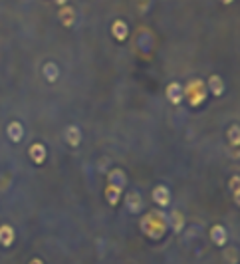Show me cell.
Here are the masks:
<instances>
[{"label":"cell","mask_w":240,"mask_h":264,"mask_svg":"<svg viewBox=\"0 0 240 264\" xmlns=\"http://www.w3.org/2000/svg\"><path fill=\"white\" fill-rule=\"evenodd\" d=\"M141 228L147 236L151 238H161L165 228H167V220L163 212H149L143 220H141Z\"/></svg>","instance_id":"6da1fadb"},{"label":"cell","mask_w":240,"mask_h":264,"mask_svg":"<svg viewBox=\"0 0 240 264\" xmlns=\"http://www.w3.org/2000/svg\"><path fill=\"white\" fill-rule=\"evenodd\" d=\"M151 199H153V203L159 205V207H169V203H171V191H169L165 185H159V187L153 189Z\"/></svg>","instance_id":"7a4b0ae2"},{"label":"cell","mask_w":240,"mask_h":264,"mask_svg":"<svg viewBox=\"0 0 240 264\" xmlns=\"http://www.w3.org/2000/svg\"><path fill=\"white\" fill-rule=\"evenodd\" d=\"M182 98H184V88L180 86L179 82H171V84L167 86V100H169L171 104L179 106L180 102H182Z\"/></svg>","instance_id":"3957f363"},{"label":"cell","mask_w":240,"mask_h":264,"mask_svg":"<svg viewBox=\"0 0 240 264\" xmlns=\"http://www.w3.org/2000/svg\"><path fill=\"white\" fill-rule=\"evenodd\" d=\"M6 135H8V139H10L12 143L22 141V139H24V127H22V123H20V121H12V123L6 127Z\"/></svg>","instance_id":"277c9868"},{"label":"cell","mask_w":240,"mask_h":264,"mask_svg":"<svg viewBox=\"0 0 240 264\" xmlns=\"http://www.w3.org/2000/svg\"><path fill=\"white\" fill-rule=\"evenodd\" d=\"M226 238H228V232L222 224H214L210 228V240L216 244V246H224L226 244Z\"/></svg>","instance_id":"5b68a950"},{"label":"cell","mask_w":240,"mask_h":264,"mask_svg":"<svg viewBox=\"0 0 240 264\" xmlns=\"http://www.w3.org/2000/svg\"><path fill=\"white\" fill-rule=\"evenodd\" d=\"M64 135H66V143H68L70 147H78V145L82 143V131H80V127H76V125H68Z\"/></svg>","instance_id":"8992f818"},{"label":"cell","mask_w":240,"mask_h":264,"mask_svg":"<svg viewBox=\"0 0 240 264\" xmlns=\"http://www.w3.org/2000/svg\"><path fill=\"white\" fill-rule=\"evenodd\" d=\"M14 240H16L14 228H12L10 224H2V226H0V244H2L4 248H8V246L14 244Z\"/></svg>","instance_id":"52a82bcc"},{"label":"cell","mask_w":240,"mask_h":264,"mask_svg":"<svg viewBox=\"0 0 240 264\" xmlns=\"http://www.w3.org/2000/svg\"><path fill=\"white\" fill-rule=\"evenodd\" d=\"M125 205H127V211L133 212V214H137V212H141L143 209V201H141V197H139V193H127V197H125Z\"/></svg>","instance_id":"ba28073f"},{"label":"cell","mask_w":240,"mask_h":264,"mask_svg":"<svg viewBox=\"0 0 240 264\" xmlns=\"http://www.w3.org/2000/svg\"><path fill=\"white\" fill-rule=\"evenodd\" d=\"M186 94H188L190 98L196 94V104H200V102L204 100V96H206V92H204V84H202L200 80H192V82L188 84V90H186Z\"/></svg>","instance_id":"9c48e42d"},{"label":"cell","mask_w":240,"mask_h":264,"mask_svg":"<svg viewBox=\"0 0 240 264\" xmlns=\"http://www.w3.org/2000/svg\"><path fill=\"white\" fill-rule=\"evenodd\" d=\"M28 155H30V159L36 163V165H42L44 161H46V147L42 145V143H34L30 149H28Z\"/></svg>","instance_id":"30bf717a"},{"label":"cell","mask_w":240,"mask_h":264,"mask_svg":"<svg viewBox=\"0 0 240 264\" xmlns=\"http://www.w3.org/2000/svg\"><path fill=\"white\" fill-rule=\"evenodd\" d=\"M108 181H110V185H114V187H118V189H123V187L127 185V177H125L123 169H114V171L110 173Z\"/></svg>","instance_id":"8fae6325"},{"label":"cell","mask_w":240,"mask_h":264,"mask_svg":"<svg viewBox=\"0 0 240 264\" xmlns=\"http://www.w3.org/2000/svg\"><path fill=\"white\" fill-rule=\"evenodd\" d=\"M112 34H114L116 40L123 42V40L127 38V34H129V28H127V24H125L123 20H116V22L112 24Z\"/></svg>","instance_id":"7c38bea8"},{"label":"cell","mask_w":240,"mask_h":264,"mask_svg":"<svg viewBox=\"0 0 240 264\" xmlns=\"http://www.w3.org/2000/svg\"><path fill=\"white\" fill-rule=\"evenodd\" d=\"M208 90H210V94L212 96H222L224 94V82H222V78L220 76H210L208 78Z\"/></svg>","instance_id":"4fadbf2b"},{"label":"cell","mask_w":240,"mask_h":264,"mask_svg":"<svg viewBox=\"0 0 240 264\" xmlns=\"http://www.w3.org/2000/svg\"><path fill=\"white\" fill-rule=\"evenodd\" d=\"M42 74H44V78H46L48 82H56V80H58V76H60V68H58L54 62H48V64L44 66Z\"/></svg>","instance_id":"5bb4252c"},{"label":"cell","mask_w":240,"mask_h":264,"mask_svg":"<svg viewBox=\"0 0 240 264\" xmlns=\"http://www.w3.org/2000/svg\"><path fill=\"white\" fill-rule=\"evenodd\" d=\"M106 199H108V203H110L112 207H116L121 199V189L114 187V185H108V187H106Z\"/></svg>","instance_id":"9a60e30c"},{"label":"cell","mask_w":240,"mask_h":264,"mask_svg":"<svg viewBox=\"0 0 240 264\" xmlns=\"http://www.w3.org/2000/svg\"><path fill=\"white\" fill-rule=\"evenodd\" d=\"M60 20L64 26H74V20H76V14H74V10L72 8H68V6H64L60 10Z\"/></svg>","instance_id":"2e32d148"},{"label":"cell","mask_w":240,"mask_h":264,"mask_svg":"<svg viewBox=\"0 0 240 264\" xmlns=\"http://www.w3.org/2000/svg\"><path fill=\"white\" fill-rule=\"evenodd\" d=\"M171 222H173V230H175V232H180L182 226H184V216H182L179 211H175L171 214Z\"/></svg>","instance_id":"e0dca14e"},{"label":"cell","mask_w":240,"mask_h":264,"mask_svg":"<svg viewBox=\"0 0 240 264\" xmlns=\"http://www.w3.org/2000/svg\"><path fill=\"white\" fill-rule=\"evenodd\" d=\"M238 133H240L238 125H232L230 131H228V137H230V141H232L234 145H238Z\"/></svg>","instance_id":"ac0fdd59"},{"label":"cell","mask_w":240,"mask_h":264,"mask_svg":"<svg viewBox=\"0 0 240 264\" xmlns=\"http://www.w3.org/2000/svg\"><path fill=\"white\" fill-rule=\"evenodd\" d=\"M238 177H232V191H234V199H236V203H238Z\"/></svg>","instance_id":"d6986e66"},{"label":"cell","mask_w":240,"mask_h":264,"mask_svg":"<svg viewBox=\"0 0 240 264\" xmlns=\"http://www.w3.org/2000/svg\"><path fill=\"white\" fill-rule=\"evenodd\" d=\"M30 264H44V262H42L40 258H32V260H30Z\"/></svg>","instance_id":"ffe728a7"},{"label":"cell","mask_w":240,"mask_h":264,"mask_svg":"<svg viewBox=\"0 0 240 264\" xmlns=\"http://www.w3.org/2000/svg\"><path fill=\"white\" fill-rule=\"evenodd\" d=\"M54 2H56V4H60V6H64V4L68 2V0H54Z\"/></svg>","instance_id":"44dd1931"},{"label":"cell","mask_w":240,"mask_h":264,"mask_svg":"<svg viewBox=\"0 0 240 264\" xmlns=\"http://www.w3.org/2000/svg\"><path fill=\"white\" fill-rule=\"evenodd\" d=\"M220 2H222V4H230L232 0H220Z\"/></svg>","instance_id":"7402d4cb"}]
</instances>
